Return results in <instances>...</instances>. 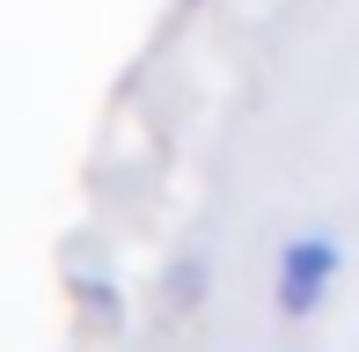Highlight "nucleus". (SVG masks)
<instances>
[{
    "instance_id": "obj_2",
    "label": "nucleus",
    "mask_w": 359,
    "mask_h": 352,
    "mask_svg": "<svg viewBox=\"0 0 359 352\" xmlns=\"http://www.w3.org/2000/svg\"><path fill=\"white\" fill-rule=\"evenodd\" d=\"M169 294H176V301H184V309H198V301H205V264H198V257H191L184 271H169Z\"/></svg>"
},
{
    "instance_id": "obj_1",
    "label": "nucleus",
    "mask_w": 359,
    "mask_h": 352,
    "mask_svg": "<svg viewBox=\"0 0 359 352\" xmlns=\"http://www.w3.org/2000/svg\"><path fill=\"white\" fill-rule=\"evenodd\" d=\"M352 271V250L337 228H301L279 243V264H271V309L286 316V323H308V316L330 309V294L345 286Z\"/></svg>"
}]
</instances>
